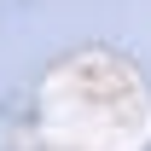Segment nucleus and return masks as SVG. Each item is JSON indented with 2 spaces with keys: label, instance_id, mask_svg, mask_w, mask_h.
<instances>
[]
</instances>
